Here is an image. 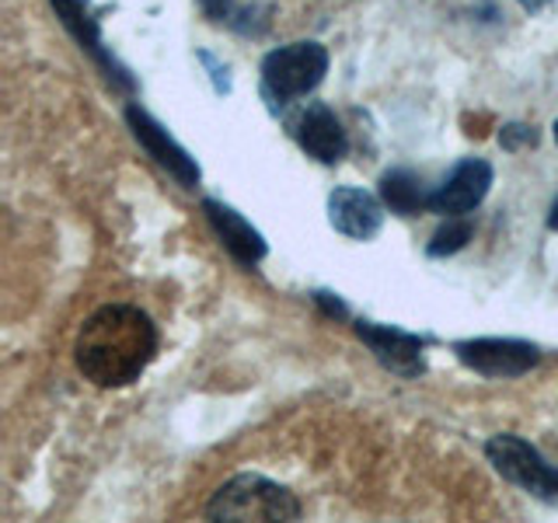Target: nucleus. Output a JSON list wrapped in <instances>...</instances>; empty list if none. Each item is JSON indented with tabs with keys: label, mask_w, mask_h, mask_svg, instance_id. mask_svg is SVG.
<instances>
[{
	"label": "nucleus",
	"mask_w": 558,
	"mask_h": 523,
	"mask_svg": "<svg viewBox=\"0 0 558 523\" xmlns=\"http://www.w3.org/2000/svg\"><path fill=\"white\" fill-rule=\"evenodd\" d=\"M157 353V328L144 311L109 304L81 325L74 345L77 370L98 388H122L140 380Z\"/></svg>",
	"instance_id": "1"
},
{
	"label": "nucleus",
	"mask_w": 558,
	"mask_h": 523,
	"mask_svg": "<svg viewBox=\"0 0 558 523\" xmlns=\"http://www.w3.org/2000/svg\"><path fill=\"white\" fill-rule=\"evenodd\" d=\"M209 520H301V502L290 488L276 485L262 475H234L217 488L206 506Z\"/></svg>",
	"instance_id": "2"
},
{
	"label": "nucleus",
	"mask_w": 558,
	"mask_h": 523,
	"mask_svg": "<svg viewBox=\"0 0 558 523\" xmlns=\"http://www.w3.org/2000/svg\"><path fill=\"white\" fill-rule=\"evenodd\" d=\"M328 74V49L322 42H290L262 60V84L276 101L304 98Z\"/></svg>",
	"instance_id": "3"
},
{
	"label": "nucleus",
	"mask_w": 558,
	"mask_h": 523,
	"mask_svg": "<svg viewBox=\"0 0 558 523\" xmlns=\"http://www.w3.org/2000/svg\"><path fill=\"white\" fill-rule=\"evenodd\" d=\"M485 458L506 482L520 485L523 492L545 502H558V467H551L527 440H520L513 433H496L485 443Z\"/></svg>",
	"instance_id": "4"
},
{
	"label": "nucleus",
	"mask_w": 558,
	"mask_h": 523,
	"mask_svg": "<svg viewBox=\"0 0 558 523\" xmlns=\"http://www.w3.org/2000/svg\"><path fill=\"white\" fill-rule=\"evenodd\" d=\"M453 353L464 366L485 377H520L541 360L537 345L520 339H468L453 345Z\"/></svg>",
	"instance_id": "5"
},
{
	"label": "nucleus",
	"mask_w": 558,
	"mask_h": 523,
	"mask_svg": "<svg viewBox=\"0 0 558 523\" xmlns=\"http://www.w3.org/2000/svg\"><path fill=\"white\" fill-rule=\"evenodd\" d=\"M488 188H493V165L482 157H464L429 196V209L444 217H464L488 196Z\"/></svg>",
	"instance_id": "6"
},
{
	"label": "nucleus",
	"mask_w": 558,
	"mask_h": 523,
	"mask_svg": "<svg viewBox=\"0 0 558 523\" xmlns=\"http://www.w3.org/2000/svg\"><path fill=\"white\" fill-rule=\"evenodd\" d=\"M126 122H130L133 136L147 147V154L168 174H174V179H179V185H185V188L199 185V165L192 161V157L179 144H174V139L168 136V130L150 112H144L140 105H130V109H126Z\"/></svg>",
	"instance_id": "7"
},
{
	"label": "nucleus",
	"mask_w": 558,
	"mask_h": 523,
	"mask_svg": "<svg viewBox=\"0 0 558 523\" xmlns=\"http://www.w3.org/2000/svg\"><path fill=\"white\" fill-rule=\"evenodd\" d=\"M290 130L296 136V144H301L314 157V161H322V165H339L345 157V150H349L342 122L322 101H311L307 109L296 112V119L290 122Z\"/></svg>",
	"instance_id": "8"
},
{
	"label": "nucleus",
	"mask_w": 558,
	"mask_h": 523,
	"mask_svg": "<svg viewBox=\"0 0 558 523\" xmlns=\"http://www.w3.org/2000/svg\"><path fill=\"white\" fill-rule=\"evenodd\" d=\"M356 336L371 345V353L377 356L380 366H388L391 374L401 377H418L426 370V356H423V342L409 331L391 328V325H374V321H360Z\"/></svg>",
	"instance_id": "9"
},
{
	"label": "nucleus",
	"mask_w": 558,
	"mask_h": 523,
	"mask_svg": "<svg viewBox=\"0 0 558 523\" xmlns=\"http://www.w3.org/2000/svg\"><path fill=\"white\" fill-rule=\"evenodd\" d=\"M328 220L339 234L353 238V241H371L380 223H384V209L380 203L363 188H336L328 196Z\"/></svg>",
	"instance_id": "10"
},
{
	"label": "nucleus",
	"mask_w": 558,
	"mask_h": 523,
	"mask_svg": "<svg viewBox=\"0 0 558 523\" xmlns=\"http://www.w3.org/2000/svg\"><path fill=\"white\" fill-rule=\"evenodd\" d=\"M203 214L209 220V227L217 231V238L223 241V248L231 252L244 266H255V262L266 258V238H262L255 227L244 220L238 209H231L220 199H203Z\"/></svg>",
	"instance_id": "11"
},
{
	"label": "nucleus",
	"mask_w": 558,
	"mask_h": 523,
	"mask_svg": "<svg viewBox=\"0 0 558 523\" xmlns=\"http://www.w3.org/2000/svg\"><path fill=\"white\" fill-rule=\"evenodd\" d=\"M52 8H57V14H60V22L74 32V39L84 46V49H92L95 52V60H101L105 66L112 70V77L119 81V84H126L130 87V77L122 74V70L109 60V52L101 49V35H98V22L92 17V11H87V4L84 0H52Z\"/></svg>",
	"instance_id": "12"
},
{
	"label": "nucleus",
	"mask_w": 558,
	"mask_h": 523,
	"mask_svg": "<svg viewBox=\"0 0 558 523\" xmlns=\"http://www.w3.org/2000/svg\"><path fill=\"white\" fill-rule=\"evenodd\" d=\"M380 199L391 214L412 217L418 209H429V196L423 188V179L409 168H391L380 174Z\"/></svg>",
	"instance_id": "13"
},
{
	"label": "nucleus",
	"mask_w": 558,
	"mask_h": 523,
	"mask_svg": "<svg viewBox=\"0 0 558 523\" xmlns=\"http://www.w3.org/2000/svg\"><path fill=\"white\" fill-rule=\"evenodd\" d=\"M471 234H475V227H471V220H464V217H447V223H444L440 231L433 234V241H429V255H433V258H444V255L461 252L464 244L471 241Z\"/></svg>",
	"instance_id": "14"
},
{
	"label": "nucleus",
	"mask_w": 558,
	"mask_h": 523,
	"mask_svg": "<svg viewBox=\"0 0 558 523\" xmlns=\"http://www.w3.org/2000/svg\"><path fill=\"white\" fill-rule=\"evenodd\" d=\"M499 144H502L506 150L534 147V144H537V130H534V126H523V122H510V126H502Z\"/></svg>",
	"instance_id": "15"
},
{
	"label": "nucleus",
	"mask_w": 558,
	"mask_h": 523,
	"mask_svg": "<svg viewBox=\"0 0 558 523\" xmlns=\"http://www.w3.org/2000/svg\"><path fill=\"white\" fill-rule=\"evenodd\" d=\"M314 301H318V307L328 314V318H345V304L339 301V296H331V293H314Z\"/></svg>",
	"instance_id": "16"
},
{
	"label": "nucleus",
	"mask_w": 558,
	"mask_h": 523,
	"mask_svg": "<svg viewBox=\"0 0 558 523\" xmlns=\"http://www.w3.org/2000/svg\"><path fill=\"white\" fill-rule=\"evenodd\" d=\"M231 4H234V0H206V14L220 22V17L231 14Z\"/></svg>",
	"instance_id": "17"
},
{
	"label": "nucleus",
	"mask_w": 558,
	"mask_h": 523,
	"mask_svg": "<svg viewBox=\"0 0 558 523\" xmlns=\"http://www.w3.org/2000/svg\"><path fill=\"white\" fill-rule=\"evenodd\" d=\"M548 4H555V0H520V8H523V11H531V14L545 11Z\"/></svg>",
	"instance_id": "18"
},
{
	"label": "nucleus",
	"mask_w": 558,
	"mask_h": 523,
	"mask_svg": "<svg viewBox=\"0 0 558 523\" xmlns=\"http://www.w3.org/2000/svg\"><path fill=\"white\" fill-rule=\"evenodd\" d=\"M548 227H551V231H558V199L551 203V214H548Z\"/></svg>",
	"instance_id": "19"
},
{
	"label": "nucleus",
	"mask_w": 558,
	"mask_h": 523,
	"mask_svg": "<svg viewBox=\"0 0 558 523\" xmlns=\"http://www.w3.org/2000/svg\"><path fill=\"white\" fill-rule=\"evenodd\" d=\"M551 130H555V139H558V119H555V126H551Z\"/></svg>",
	"instance_id": "20"
}]
</instances>
